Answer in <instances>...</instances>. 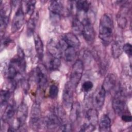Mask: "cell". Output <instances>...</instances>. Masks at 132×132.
Wrapping results in <instances>:
<instances>
[{
  "label": "cell",
  "mask_w": 132,
  "mask_h": 132,
  "mask_svg": "<svg viewBox=\"0 0 132 132\" xmlns=\"http://www.w3.org/2000/svg\"><path fill=\"white\" fill-rule=\"evenodd\" d=\"M25 55L23 51L19 47L16 55L10 61L7 69V78L13 85L16 84V78L25 72Z\"/></svg>",
  "instance_id": "cell-1"
},
{
  "label": "cell",
  "mask_w": 132,
  "mask_h": 132,
  "mask_svg": "<svg viewBox=\"0 0 132 132\" xmlns=\"http://www.w3.org/2000/svg\"><path fill=\"white\" fill-rule=\"evenodd\" d=\"M113 22L107 14H103L100 19L98 26V37L104 46H108L113 38Z\"/></svg>",
  "instance_id": "cell-2"
},
{
  "label": "cell",
  "mask_w": 132,
  "mask_h": 132,
  "mask_svg": "<svg viewBox=\"0 0 132 132\" xmlns=\"http://www.w3.org/2000/svg\"><path fill=\"white\" fill-rule=\"evenodd\" d=\"M126 102V94L123 88L119 89L114 94L112 101V106L115 113L120 115L123 113Z\"/></svg>",
  "instance_id": "cell-3"
},
{
  "label": "cell",
  "mask_w": 132,
  "mask_h": 132,
  "mask_svg": "<svg viewBox=\"0 0 132 132\" xmlns=\"http://www.w3.org/2000/svg\"><path fill=\"white\" fill-rule=\"evenodd\" d=\"M84 67V63L80 59H77L72 66L70 82L75 88L77 87L81 79Z\"/></svg>",
  "instance_id": "cell-4"
},
{
  "label": "cell",
  "mask_w": 132,
  "mask_h": 132,
  "mask_svg": "<svg viewBox=\"0 0 132 132\" xmlns=\"http://www.w3.org/2000/svg\"><path fill=\"white\" fill-rule=\"evenodd\" d=\"M81 21L83 24L81 35L88 43L92 44L95 39V32L93 26L90 19L87 16L84 17Z\"/></svg>",
  "instance_id": "cell-5"
},
{
  "label": "cell",
  "mask_w": 132,
  "mask_h": 132,
  "mask_svg": "<svg viewBox=\"0 0 132 132\" xmlns=\"http://www.w3.org/2000/svg\"><path fill=\"white\" fill-rule=\"evenodd\" d=\"M29 122L31 128L37 130L40 128L41 123V111L40 105L37 103H35L31 107Z\"/></svg>",
  "instance_id": "cell-6"
},
{
  "label": "cell",
  "mask_w": 132,
  "mask_h": 132,
  "mask_svg": "<svg viewBox=\"0 0 132 132\" xmlns=\"http://www.w3.org/2000/svg\"><path fill=\"white\" fill-rule=\"evenodd\" d=\"M25 14L23 9L22 4H21L15 12L11 24V31L15 33L19 30L24 23Z\"/></svg>",
  "instance_id": "cell-7"
},
{
  "label": "cell",
  "mask_w": 132,
  "mask_h": 132,
  "mask_svg": "<svg viewBox=\"0 0 132 132\" xmlns=\"http://www.w3.org/2000/svg\"><path fill=\"white\" fill-rule=\"evenodd\" d=\"M75 87L69 82H67L64 86L63 94L62 100L64 105L67 108H71L73 104L74 90Z\"/></svg>",
  "instance_id": "cell-8"
},
{
  "label": "cell",
  "mask_w": 132,
  "mask_h": 132,
  "mask_svg": "<svg viewBox=\"0 0 132 132\" xmlns=\"http://www.w3.org/2000/svg\"><path fill=\"white\" fill-rule=\"evenodd\" d=\"M15 130L20 129L25 124L28 116V107L24 103H22L16 111Z\"/></svg>",
  "instance_id": "cell-9"
},
{
  "label": "cell",
  "mask_w": 132,
  "mask_h": 132,
  "mask_svg": "<svg viewBox=\"0 0 132 132\" xmlns=\"http://www.w3.org/2000/svg\"><path fill=\"white\" fill-rule=\"evenodd\" d=\"M106 94V92L102 86L94 93L92 98V104L94 108L97 111L101 110L103 108L105 103Z\"/></svg>",
  "instance_id": "cell-10"
},
{
  "label": "cell",
  "mask_w": 132,
  "mask_h": 132,
  "mask_svg": "<svg viewBox=\"0 0 132 132\" xmlns=\"http://www.w3.org/2000/svg\"><path fill=\"white\" fill-rule=\"evenodd\" d=\"M65 44L72 46L77 50L80 47V42L76 34L73 32H67L62 36L60 40Z\"/></svg>",
  "instance_id": "cell-11"
},
{
  "label": "cell",
  "mask_w": 132,
  "mask_h": 132,
  "mask_svg": "<svg viewBox=\"0 0 132 132\" xmlns=\"http://www.w3.org/2000/svg\"><path fill=\"white\" fill-rule=\"evenodd\" d=\"M47 49L51 57L61 58L62 53L59 41L51 39L47 44Z\"/></svg>",
  "instance_id": "cell-12"
},
{
  "label": "cell",
  "mask_w": 132,
  "mask_h": 132,
  "mask_svg": "<svg viewBox=\"0 0 132 132\" xmlns=\"http://www.w3.org/2000/svg\"><path fill=\"white\" fill-rule=\"evenodd\" d=\"M44 124L47 129L54 130L57 128H59L61 124V121L56 113H52L45 118Z\"/></svg>",
  "instance_id": "cell-13"
},
{
  "label": "cell",
  "mask_w": 132,
  "mask_h": 132,
  "mask_svg": "<svg viewBox=\"0 0 132 132\" xmlns=\"http://www.w3.org/2000/svg\"><path fill=\"white\" fill-rule=\"evenodd\" d=\"M63 6L60 1H53L50 2L48 9L51 16L55 19H59L63 14Z\"/></svg>",
  "instance_id": "cell-14"
},
{
  "label": "cell",
  "mask_w": 132,
  "mask_h": 132,
  "mask_svg": "<svg viewBox=\"0 0 132 132\" xmlns=\"http://www.w3.org/2000/svg\"><path fill=\"white\" fill-rule=\"evenodd\" d=\"M35 79L40 89H43L47 84V77L46 73L40 67H37L35 69Z\"/></svg>",
  "instance_id": "cell-15"
},
{
  "label": "cell",
  "mask_w": 132,
  "mask_h": 132,
  "mask_svg": "<svg viewBox=\"0 0 132 132\" xmlns=\"http://www.w3.org/2000/svg\"><path fill=\"white\" fill-rule=\"evenodd\" d=\"M97 111H98L94 108L88 109L86 112L85 118L86 122L84 123L96 127L98 121Z\"/></svg>",
  "instance_id": "cell-16"
},
{
  "label": "cell",
  "mask_w": 132,
  "mask_h": 132,
  "mask_svg": "<svg viewBox=\"0 0 132 132\" xmlns=\"http://www.w3.org/2000/svg\"><path fill=\"white\" fill-rule=\"evenodd\" d=\"M117 79L115 75L112 73H109L105 78L102 86L105 89L107 93L110 92L114 88Z\"/></svg>",
  "instance_id": "cell-17"
},
{
  "label": "cell",
  "mask_w": 132,
  "mask_h": 132,
  "mask_svg": "<svg viewBox=\"0 0 132 132\" xmlns=\"http://www.w3.org/2000/svg\"><path fill=\"white\" fill-rule=\"evenodd\" d=\"M111 121L108 115L103 114L98 122V129L101 132H108L110 131Z\"/></svg>",
  "instance_id": "cell-18"
},
{
  "label": "cell",
  "mask_w": 132,
  "mask_h": 132,
  "mask_svg": "<svg viewBox=\"0 0 132 132\" xmlns=\"http://www.w3.org/2000/svg\"><path fill=\"white\" fill-rule=\"evenodd\" d=\"M15 112L16 108L14 103L12 102L11 103L7 104L2 116V120L4 122H8L12 120L15 115Z\"/></svg>",
  "instance_id": "cell-19"
},
{
  "label": "cell",
  "mask_w": 132,
  "mask_h": 132,
  "mask_svg": "<svg viewBox=\"0 0 132 132\" xmlns=\"http://www.w3.org/2000/svg\"><path fill=\"white\" fill-rule=\"evenodd\" d=\"M1 12H0V28L1 37L3 36V33L6 29L7 25L9 23V15H8V11L5 8L1 7Z\"/></svg>",
  "instance_id": "cell-20"
},
{
  "label": "cell",
  "mask_w": 132,
  "mask_h": 132,
  "mask_svg": "<svg viewBox=\"0 0 132 132\" xmlns=\"http://www.w3.org/2000/svg\"><path fill=\"white\" fill-rule=\"evenodd\" d=\"M123 41L120 39L114 41L112 43L111 46V53L114 59L118 58L122 55L123 52Z\"/></svg>",
  "instance_id": "cell-21"
},
{
  "label": "cell",
  "mask_w": 132,
  "mask_h": 132,
  "mask_svg": "<svg viewBox=\"0 0 132 132\" xmlns=\"http://www.w3.org/2000/svg\"><path fill=\"white\" fill-rule=\"evenodd\" d=\"M35 47L38 59L41 60L44 56V45L40 37L36 35L34 38Z\"/></svg>",
  "instance_id": "cell-22"
},
{
  "label": "cell",
  "mask_w": 132,
  "mask_h": 132,
  "mask_svg": "<svg viewBox=\"0 0 132 132\" xmlns=\"http://www.w3.org/2000/svg\"><path fill=\"white\" fill-rule=\"evenodd\" d=\"M125 4L123 5L122 8L117 15L118 24L119 26L122 29L125 28L127 23V20L126 17V13L127 12V11H126Z\"/></svg>",
  "instance_id": "cell-23"
},
{
  "label": "cell",
  "mask_w": 132,
  "mask_h": 132,
  "mask_svg": "<svg viewBox=\"0 0 132 132\" xmlns=\"http://www.w3.org/2000/svg\"><path fill=\"white\" fill-rule=\"evenodd\" d=\"M75 7L78 12H82L85 14H87L89 10L90 4L88 1H78L75 2Z\"/></svg>",
  "instance_id": "cell-24"
},
{
  "label": "cell",
  "mask_w": 132,
  "mask_h": 132,
  "mask_svg": "<svg viewBox=\"0 0 132 132\" xmlns=\"http://www.w3.org/2000/svg\"><path fill=\"white\" fill-rule=\"evenodd\" d=\"M72 28L75 34V33H77L78 34H81L83 28V24L81 21L77 16H75L73 20Z\"/></svg>",
  "instance_id": "cell-25"
},
{
  "label": "cell",
  "mask_w": 132,
  "mask_h": 132,
  "mask_svg": "<svg viewBox=\"0 0 132 132\" xmlns=\"http://www.w3.org/2000/svg\"><path fill=\"white\" fill-rule=\"evenodd\" d=\"M37 22V18L35 16L30 18L28 21L27 24V34L28 36H31L34 34L36 29Z\"/></svg>",
  "instance_id": "cell-26"
},
{
  "label": "cell",
  "mask_w": 132,
  "mask_h": 132,
  "mask_svg": "<svg viewBox=\"0 0 132 132\" xmlns=\"http://www.w3.org/2000/svg\"><path fill=\"white\" fill-rule=\"evenodd\" d=\"M61 58L51 57L48 62V69L51 71H56L59 69L61 65Z\"/></svg>",
  "instance_id": "cell-27"
},
{
  "label": "cell",
  "mask_w": 132,
  "mask_h": 132,
  "mask_svg": "<svg viewBox=\"0 0 132 132\" xmlns=\"http://www.w3.org/2000/svg\"><path fill=\"white\" fill-rule=\"evenodd\" d=\"M10 92L7 89H2L1 91V105L7 106L9 100L10 98Z\"/></svg>",
  "instance_id": "cell-28"
},
{
  "label": "cell",
  "mask_w": 132,
  "mask_h": 132,
  "mask_svg": "<svg viewBox=\"0 0 132 132\" xmlns=\"http://www.w3.org/2000/svg\"><path fill=\"white\" fill-rule=\"evenodd\" d=\"M26 4V13L27 14L31 16L34 13L36 3L35 1H28L25 2Z\"/></svg>",
  "instance_id": "cell-29"
},
{
  "label": "cell",
  "mask_w": 132,
  "mask_h": 132,
  "mask_svg": "<svg viewBox=\"0 0 132 132\" xmlns=\"http://www.w3.org/2000/svg\"><path fill=\"white\" fill-rule=\"evenodd\" d=\"M59 92L58 87L56 84H52L50 86L49 89V96L52 98L54 99L57 97Z\"/></svg>",
  "instance_id": "cell-30"
},
{
  "label": "cell",
  "mask_w": 132,
  "mask_h": 132,
  "mask_svg": "<svg viewBox=\"0 0 132 132\" xmlns=\"http://www.w3.org/2000/svg\"><path fill=\"white\" fill-rule=\"evenodd\" d=\"M93 87V84L90 80H86L82 84V89L84 92L88 93L90 91Z\"/></svg>",
  "instance_id": "cell-31"
},
{
  "label": "cell",
  "mask_w": 132,
  "mask_h": 132,
  "mask_svg": "<svg viewBox=\"0 0 132 132\" xmlns=\"http://www.w3.org/2000/svg\"><path fill=\"white\" fill-rule=\"evenodd\" d=\"M123 50L129 57H131L132 54V46L130 43H126L124 44Z\"/></svg>",
  "instance_id": "cell-32"
},
{
  "label": "cell",
  "mask_w": 132,
  "mask_h": 132,
  "mask_svg": "<svg viewBox=\"0 0 132 132\" xmlns=\"http://www.w3.org/2000/svg\"><path fill=\"white\" fill-rule=\"evenodd\" d=\"M11 41V40L9 39V38H2L1 41V49H2L3 47L4 48L6 46H7Z\"/></svg>",
  "instance_id": "cell-33"
},
{
  "label": "cell",
  "mask_w": 132,
  "mask_h": 132,
  "mask_svg": "<svg viewBox=\"0 0 132 132\" xmlns=\"http://www.w3.org/2000/svg\"><path fill=\"white\" fill-rule=\"evenodd\" d=\"M121 119L122 120L125 122H131V116L130 114H122L121 116Z\"/></svg>",
  "instance_id": "cell-34"
}]
</instances>
